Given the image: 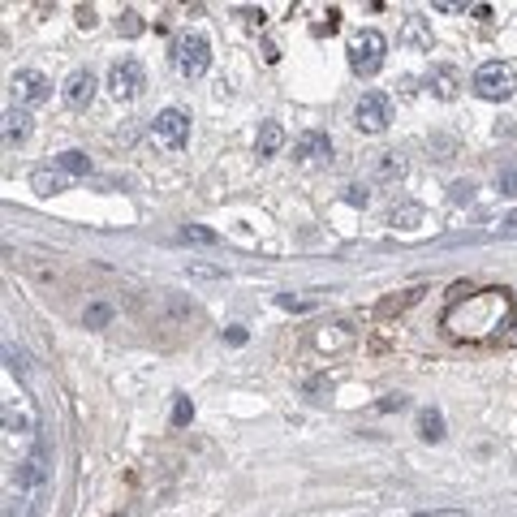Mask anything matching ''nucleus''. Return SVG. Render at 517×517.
Listing matches in <instances>:
<instances>
[{"instance_id":"5701e85b","label":"nucleus","mask_w":517,"mask_h":517,"mask_svg":"<svg viewBox=\"0 0 517 517\" xmlns=\"http://www.w3.org/2000/svg\"><path fill=\"white\" fill-rule=\"evenodd\" d=\"M345 203L349 207H366L371 203V190L366 186H345Z\"/></svg>"},{"instance_id":"9d476101","label":"nucleus","mask_w":517,"mask_h":517,"mask_svg":"<svg viewBox=\"0 0 517 517\" xmlns=\"http://www.w3.org/2000/svg\"><path fill=\"white\" fill-rule=\"evenodd\" d=\"M43 457H47V452H43V440H39L35 457H30V461H22V465H18V474H13V478H18V487H39V483L47 478V465H43Z\"/></svg>"},{"instance_id":"ddd939ff","label":"nucleus","mask_w":517,"mask_h":517,"mask_svg":"<svg viewBox=\"0 0 517 517\" xmlns=\"http://www.w3.org/2000/svg\"><path fill=\"white\" fill-rule=\"evenodd\" d=\"M294 155L298 160H319V155H332V142H328V134H306L298 147H294Z\"/></svg>"},{"instance_id":"39448f33","label":"nucleus","mask_w":517,"mask_h":517,"mask_svg":"<svg viewBox=\"0 0 517 517\" xmlns=\"http://www.w3.org/2000/svg\"><path fill=\"white\" fill-rule=\"evenodd\" d=\"M142 87H147V74H142V65L134 56H125L112 65V74H108V91L117 95V100H138Z\"/></svg>"},{"instance_id":"b1692460","label":"nucleus","mask_w":517,"mask_h":517,"mask_svg":"<svg viewBox=\"0 0 517 517\" xmlns=\"http://www.w3.org/2000/svg\"><path fill=\"white\" fill-rule=\"evenodd\" d=\"M448 199H452V203H470V199H474V186H470V182H452Z\"/></svg>"},{"instance_id":"f3484780","label":"nucleus","mask_w":517,"mask_h":517,"mask_svg":"<svg viewBox=\"0 0 517 517\" xmlns=\"http://www.w3.org/2000/svg\"><path fill=\"white\" fill-rule=\"evenodd\" d=\"M418 294H423V289H406V294H401V298H384V302H380V315H393V311H406L410 302H418Z\"/></svg>"},{"instance_id":"412c9836","label":"nucleus","mask_w":517,"mask_h":517,"mask_svg":"<svg viewBox=\"0 0 517 517\" xmlns=\"http://www.w3.org/2000/svg\"><path fill=\"white\" fill-rule=\"evenodd\" d=\"M117 30H121L125 39H134V35H142V22H138V13H134V9H125L121 18H117Z\"/></svg>"},{"instance_id":"bb28decb","label":"nucleus","mask_w":517,"mask_h":517,"mask_svg":"<svg viewBox=\"0 0 517 517\" xmlns=\"http://www.w3.org/2000/svg\"><path fill=\"white\" fill-rule=\"evenodd\" d=\"M182 233H186V237H194V241H216V233H207V229H199V224H186Z\"/></svg>"},{"instance_id":"7c9ffc66","label":"nucleus","mask_w":517,"mask_h":517,"mask_svg":"<svg viewBox=\"0 0 517 517\" xmlns=\"http://www.w3.org/2000/svg\"><path fill=\"white\" fill-rule=\"evenodd\" d=\"M323 388H332V380H311V384H306V393H323Z\"/></svg>"},{"instance_id":"f257e3e1","label":"nucleus","mask_w":517,"mask_h":517,"mask_svg":"<svg viewBox=\"0 0 517 517\" xmlns=\"http://www.w3.org/2000/svg\"><path fill=\"white\" fill-rule=\"evenodd\" d=\"M384 52H388V39L380 35V30H358V35L349 39V65H353V74H380V65H384Z\"/></svg>"},{"instance_id":"4be33fe9","label":"nucleus","mask_w":517,"mask_h":517,"mask_svg":"<svg viewBox=\"0 0 517 517\" xmlns=\"http://www.w3.org/2000/svg\"><path fill=\"white\" fill-rule=\"evenodd\" d=\"M393 220L401 224V229H414V224L423 220V207H414V203H410V207H401V212H393Z\"/></svg>"},{"instance_id":"1a4fd4ad","label":"nucleus","mask_w":517,"mask_h":517,"mask_svg":"<svg viewBox=\"0 0 517 517\" xmlns=\"http://www.w3.org/2000/svg\"><path fill=\"white\" fill-rule=\"evenodd\" d=\"M349 341H353V328H349V323H328V328H319V332H315V349H323V353L345 349Z\"/></svg>"},{"instance_id":"a878e982","label":"nucleus","mask_w":517,"mask_h":517,"mask_svg":"<svg viewBox=\"0 0 517 517\" xmlns=\"http://www.w3.org/2000/svg\"><path fill=\"white\" fill-rule=\"evenodd\" d=\"M5 358H9V371H13V375H26V358H22V349H5Z\"/></svg>"},{"instance_id":"aec40b11","label":"nucleus","mask_w":517,"mask_h":517,"mask_svg":"<svg viewBox=\"0 0 517 517\" xmlns=\"http://www.w3.org/2000/svg\"><path fill=\"white\" fill-rule=\"evenodd\" d=\"M496 190L505 194V199H517V168H500L496 173Z\"/></svg>"},{"instance_id":"f8f14e48","label":"nucleus","mask_w":517,"mask_h":517,"mask_svg":"<svg viewBox=\"0 0 517 517\" xmlns=\"http://www.w3.org/2000/svg\"><path fill=\"white\" fill-rule=\"evenodd\" d=\"M26 134H30V112L26 108H9L5 112V138L9 142H22Z\"/></svg>"},{"instance_id":"c85d7f7f","label":"nucleus","mask_w":517,"mask_h":517,"mask_svg":"<svg viewBox=\"0 0 517 517\" xmlns=\"http://www.w3.org/2000/svg\"><path fill=\"white\" fill-rule=\"evenodd\" d=\"M401 406H406V397H384V401H380L384 414H388V410H401Z\"/></svg>"},{"instance_id":"c756f323","label":"nucleus","mask_w":517,"mask_h":517,"mask_svg":"<svg viewBox=\"0 0 517 517\" xmlns=\"http://www.w3.org/2000/svg\"><path fill=\"white\" fill-rule=\"evenodd\" d=\"M5 427H13V431H22L26 423H22V414H13V410H5Z\"/></svg>"},{"instance_id":"cd10ccee","label":"nucleus","mask_w":517,"mask_h":517,"mask_svg":"<svg viewBox=\"0 0 517 517\" xmlns=\"http://www.w3.org/2000/svg\"><path fill=\"white\" fill-rule=\"evenodd\" d=\"M78 26H82V30H91V26H95V9H87V5L78 9Z\"/></svg>"},{"instance_id":"6ab92c4d","label":"nucleus","mask_w":517,"mask_h":517,"mask_svg":"<svg viewBox=\"0 0 517 517\" xmlns=\"http://www.w3.org/2000/svg\"><path fill=\"white\" fill-rule=\"evenodd\" d=\"M108 319H112V306H104V302L87 306V315H82V323H87V328H104Z\"/></svg>"},{"instance_id":"f03ea898","label":"nucleus","mask_w":517,"mask_h":517,"mask_svg":"<svg viewBox=\"0 0 517 517\" xmlns=\"http://www.w3.org/2000/svg\"><path fill=\"white\" fill-rule=\"evenodd\" d=\"M173 65L182 78H203L207 65H212V43L203 35H182L173 43Z\"/></svg>"},{"instance_id":"20e7f679","label":"nucleus","mask_w":517,"mask_h":517,"mask_svg":"<svg viewBox=\"0 0 517 517\" xmlns=\"http://www.w3.org/2000/svg\"><path fill=\"white\" fill-rule=\"evenodd\" d=\"M151 134H155V142H160V147H168V151H182L186 142H190V117H186L182 108H164V112L155 117Z\"/></svg>"},{"instance_id":"6e6552de","label":"nucleus","mask_w":517,"mask_h":517,"mask_svg":"<svg viewBox=\"0 0 517 517\" xmlns=\"http://www.w3.org/2000/svg\"><path fill=\"white\" fill-rule=\"evenodd\" d=\"M65 100H69L74 108H87V104L95 100V74H91V69L69 74V82H65Z\"/></svg>"},{"instance_id":"a211bd4d","label":"nucleus","mask_w":517,"mask_h":517,"mask_svg":"<svg viewBox=\"0 0 517 517\" xmlns=\"http://www.w3.org/2000/svg\"><path fill=\"white\" fill-rule=\"evenodd\" d=\"M375 173H380L384 182H388V177H401V173H406V164H401V155H397V151H388V155H380Z\"/></svg>"},{"instance_id":"2eb2a0df","label":"nucleus","mask_w":517,"mask_h":517,"mask_svg":"<svg viewBox=\"0 0 517 517\" xmlns=\"http://www.w3.org/2000/svg\"><path fill=\"white\" fill-rule=\"evenodd\" d=\"M56 168H60L65 177H87V173H91V160H87L82 151H65V155H56Z\"/></svg>"},{"instance_id":"423d86ee","label":"nucleus","mask_w":517,"mask_h":517,"mask_svg":"<svg viewBox=\"0 0 517 517\" xmlns=\"http://www.w3.org/2000/svg\"><path fill=\"white\" fill-rule=\"evenodd\" d=\"M353 125L366 129V134H380V129L388 125V100L380 91H371V95L358 100V108H353Z\"/></svg>"},{"instance_id":"4468645a","label":"nucleus","mask_w":517,"mask_h":517,"mask_svg":"<svg viewBox=\"0 0 517 517\" xmlns=\"http://www.w3.org/2000/svg\"><path fill=\"white\" fill-rule=\"evenodd\" d=\"M418 435L431 440V444H440L444 440V414L440 410H423V414H418Z\"/></svg>"},{"instance_id":"393cba45","label":"nucleus","mask_w":517,"mask_h":517,"mask_svg":"<svg viewBox=\"0 0 517 517\" xmlns=\"http://www.w3.org/2000/svg\"><path fill=\"white\" fill-rule=\"evenodd\" d=\"M190 414H194V406H190L186 397H177V406H173V423H177V427H182V423H190Z\"/></svg>"},{"instance_id":"0eeeda50","label":"nucleus","mask_w":517,"mask_h":517,"mask_svg":"<svg viewBox=\"0 0 517 517\" xmlns=\"http://www.w3.org/2000/svg\"><path fill=\"white\" fill-rule=\"evenodd\" d=\"M9 87H13V95H18L22 104H43V100H52V82H47L39 69H18Z\"/></svg>"},{"instance_id":"7ed1b4c3","label":"nucleus","mask_w":517,"mask_h":517,"mask_svg":"<svg viewBox=\"0 0 517 517\" xmlns=\"http://www.w3.org/2000/svg\"><path fill=\"white\" fill-rule=\"evenodd\" d=\"M474 91L483 95V100H509V95H513V65L487 60V65L474 74Z\"/></svg>"},{"instance_id":"9b49d317","label":"nucleus","mask_w":517,"mask_h":517,"mask_svg":"<svg viewBox=\"0 0 517 517\" xmlns=\"http://www.w3.org/2000/svg\"><path fill=\"white\" fill-rule=\"evenodd\" d=\"M280 147H285L280 121H263V125H258V138H254V151H258V155H276Z\"/></svg>"},{"instance_id":"dca6fc26","label":"nucleus","mask_w":517,"mask_h":517,"mask_svg":"<svg viewBox=\"0 0 517 517\" xmlns=\"http://www.w3.org/2000/svg\"><path fill=\"white\" fill-rule=\"evenodd\" d=\"M30 186H35L39 194H60V190H65V173H47V168H39L35 177H30Z\"/></svg>"}]
</instances>
